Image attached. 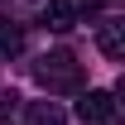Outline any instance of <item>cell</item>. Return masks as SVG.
<instances>
[{"label": "cell", "mask_w": 125, "mask_h": 125, "mask_svg": "<svg viewBox=\"0 0 125 125\" xmlns=\"http://www.w3.org/2000/svg\"><path fill=\"white\" fill-rule=\"evenodd\" d=\"M24 125H67L58 101H29L24 106Z\"/></svg>", "instance_id": "5"}, {"label": "cell", "mask_w": 125, "mask_h": 125, "mask_svg": "<svg viewBox=\"0 0 125 125\" xmlns=\"http://www.w3.org/2000/svg\"><path fill=\"white\" fill-rule=\"evenodd\" d=\"M34 77L43 92H82V62L58 48V53H43L34 62Z\"/></svg>", "instance_id": "1"}, {"label": "cell", "mask_w": 125, "mask_h": 125, "mask_svg": "<svg viewBox=\"0 0 125 125\" xmlns=\"http://www.w3.org/2000/svg\"><path fill=\"white\" fill-rule=\"evenodd\" d=\"M77 115H82V125H111L115 120V96L111 92H82Z\"/></svg>", "instance_id": "2"}, {"label": "cell", "mask_w": 125, "mask_h": 125, "mask_svg": "<svg viewBox=\"0 0 125 125\" xmlns=\"http://www.w3.org/2000/svg\"><path fill=\"white\" fill-rule=\"evenodd\" d=\"M96 48H101L106 58H125V24L120 19H106V24L96 29Z\"/></svg>", "instance_id": "4"}, {"label": "cell", "mask_w": 125, "mask_h": 125, "mask_svg": "<svg viewBox=\"0 0 125 125\" xmlns=\"http://www.w3.org/2000/svg\"><path fill=\"white\" fill-rule=\"evenodd\" d=\"M43 24L53 34H67L72 24H77V0H48V10H43Z\"/></svg>", "instance_id": "3"}, {"label": "cell", "mask_w": 125, "mask_h": 125, "mask_svg": "<svg viewBox=\"0 0 125 125\" xmlns=\"http://www.w3.org/2000/svg\"><path fill=\"white\" fill-rule=\"evenodd\" d=\"M24 53V29H19L15 19H0V62H10Z\"/></svg>", "instance_id": "6"}]
</instances>
